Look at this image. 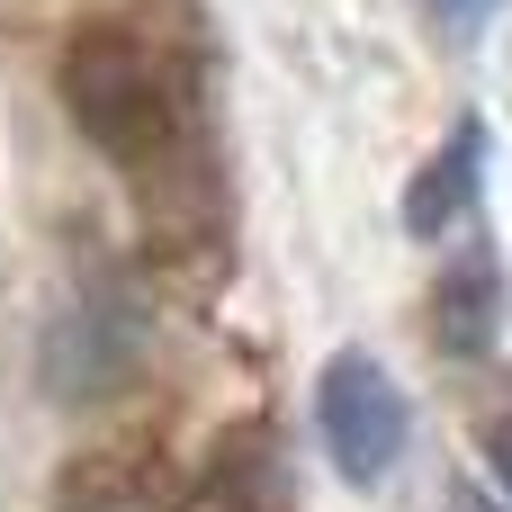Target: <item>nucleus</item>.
<instances>
[{
    "instance_id": "1",
    "label": "nucleus",
    "mask_w": 512,
    "mask_h": 512,
    "mask_svg": "<svg viewBox=\"0 0 512 512\" xmlns=\"http://www.w3.org/2000/svg\"><path fill=\"white\" fill-rule=\"evenodd\" d=\"M54 90H63V117H72L108 162H126V171L162 162L171 135H180V99H171V81H162V54H153L135 27H117V18L72 27V45H63V63H54Z\"/></svg>"
},
{
    "instance_id": "2",
    "label": "nucleus",
    "mask_w": 512,
    "mask_h": 512,
    "mask_svg": "<svg viewBox=\"0 0 512 512\" xmlns=\"http://www.w3.org/2000/svg\"><path fill=\"white\" fill-rule=\"evenodd\" d=\"M315 432H324V459L342 468V486H387V468L405 459V387L378 369V351H333L324 378H315Z\"/></svg>"
},
{
    "instance_id": "3",
    "label": "nucleus",
    "mask_w": 512,
    "mask_h": 512,
    "mask_svg": "<svg viewBox=\"0 0 512 512\" xmlns=\"http://www.w3.org/2000/svg\"><path fill=\"white\" fill-rule=\"evenodd\" d=\"M486 162H495V126L477 117V108H459L450 117V135H441V153L405 180V198H396V225L414 234V243H441L468 207H477V189H486Z\"/></svg>"
},
{
    "instance_id": "4",
    "label": "nucleus",
    "mask_w": 512,
    "mask_h": 512,
    "mask_svg": "<svg viewBox=\"0 0 512 512\" xmlns=\"http://www.w3.org/2000/svg\"><path fill=\"white\" fill-rule=\"evenodd\" d=\"M198 495L216 512H297V468H288L279 423H261V414L225 423L198 459Z\"/></svg>"
},
{
    "instance_id": "5",
    "label": "nucleus",
    "mask_w": 512,
    "mask_h": 512,
    "mask_svg": "<svg viewBox=\"0 0 512 512\" xmlns=\"http://www.w3.org/2000/svg\"><path fill=\"white\" fill-rule=\"evenodd\" d=\"M54 512H180V477H171L162 450H144V441H108V450L63 459Z\"/></svg>"
},
{
    "instance_id": "6",
    "label": "nucleus",
    "mask_w": 512,
    "mask_h": 512,
    "mask_svg": "<svg viewBox=\"0 0 512 512\" xmlns=\"http://www.w3.org/2000/svg\"><path fill=\"white\" fill-rule=\"evenodd\" d=\"M432 342H441V360H486L495 342H504V315H512V279L504 261L477 243V252H459L441 279H432Z\"/></svg>"
},
{
    "instance_id": "7",
    "label": "nucleus",
    "mask_w": 512,
    "mask_h": 512,
    "mask_svg": "<svg viewBox=\"0 0 512 512\" xmlns=\"http://www.w3.org/2000/svg\"><path fill=\"white\" fill-rule=\"evenodd\" d=\"M45 387L63 396V405H90V396H108L126 369H135V324H117L108 306H72L54 333H45Z\"/></svg>"
},
{
    "instance_id": "8",
    "label": "nucleus",
    "mask_w": 512,
    "mask_h": 512,
    "mask_svg": "<svg viewBox=\"0 0 512 512\" xmlns=\"http://www.w3.org/2000/svg\"><path fill=\"white\" fill-rule=\"evenodd\" d=\"M414 9H423V27H432L450 54H477V36L504 18V0H414Z\"/></svg>"
},
{
    "instance_id": "9",
    "label": "nucleus",
    "mask_w": 512,
    "mask_h": 512,
    "mask_svg": "<svg viewBox=\"0 0 512 512\" xmlns=\"http://www.w3.org/2000/svg\"><path fill=\"white\" fill-rule=\"evenodd\" d=\"M477 450H486V477L504 486V504H512V405H495V414H486V432H477Z\"/></svg>"
},
{
    "instance_id": "10",
    "label": "nucleus",
    "mask_w": 512,
    "mask_h": 512,
    "mask_svg": "<svg viewBox=\"0 0 512 512\" xmlns=\"http://www.w3.org/2000/svg\"><path fill=\"white\" fill-rule=\"evenodd\" d=\"M450 512H504V504H495V495H486L477 477H459V486H450Z\"/></svg>"
}]
</instances>
